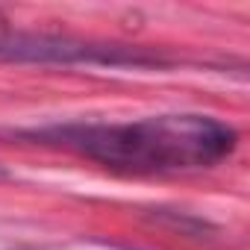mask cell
I'll return each instance as SVG.
<instances>
[{
    "mask_svg": "<svg viewBox=\"0 0 250 250\" xmlns=\"http://www.w3.org/2000/svg\"><path fill=\"white\" fill-rule=\"evenodd\" d=\"M18 139L62 147L124 174H183L212 168L235 150V130L212 115L177 112L124 124H56Z\"/></svg>",
    "mask_w": 250,
    "mask_h": 250,
    "instance_id": "1",
    "label": "cell"
},
{
    "mask_svg": "<svg viewBox=\"0 0 250 250\" xmlns=\"http://www.w3.org/2000/svg\"><path fill=\"white\" fill-rule=\"evenodd\" d=\"M0 62H39V65H109V68H165L168 56L150 47L88 42L53 33H0Z\"/></svg>",
    "mask_w": 250,
    "mask_h": 250,
    "instance_id": "2",
    "label": "cell"
},
{
    "mask_svg": "<svg viewBox=\"0 0 250 250\" xmlns=\"http://www.w3.org/2000/svg\"><path fill=\"white\" fill-rule=\"evenodd\" d=\"M3 24H6V18H3V15H0V33H6V27H3Z\"/></svg>",
    "mask_w": 250,
    "mask_h": 250,
    "instance_id": "3",
    "label": "cell"
},
{
    "mask_svg": "<svg viewBox=\"0 0 250 250\" xmlns=\"http://www.w3.org/2000/svg\"><path fill=\"white\" fill-rule=\"evenodd\" d=\"M0 177H9V171H6V168H3V165H0Z\"/></svg>",
    "mask_w": 250,
    "mask_h": 250,
    "instance_id": "4",
    "label": "cell"
}]
</instances>
